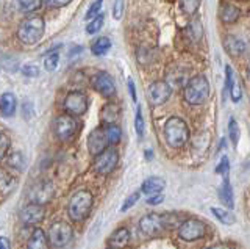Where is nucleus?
<instances>
[{"mask_svg": "<svg viewBox=\"0 0 250 249\" xmlns=\"http://www.w3.org/2000/svg\"><path fill=\"white\" fill-rule=\"evenodd\" d=\"M178 224L182 223L178 221L177 213H148L139 221V229L146 235L153 237L164 230H170L174 227L178 229Z\"/></svg>", "mask_w": 250, "mask_h": 249, "instance_id": "f257e3e1", "label": "nucleus"}, {"mask_svg": "<svg viewBox=\"0 0 250 249\" xmlns=\"http://www.w3.org/2000/svg\"><path fill=\"white\" fill-rule=\"evenodd\" d=\"M45 30V22L41 16L38 14H31V16L25 18L18 28V38L22 44L33 45L42 38Z\"/></svg>", "mask_w": 250, "mask_h": 249, "instance_id": "f03ea898", "label": "nucleus"}, {"mask_svg": "<svg viewBox=\"0 0 250 249\" xmlns=\"http://www.w3.org/2000/svg\"><path fill=\"white\" fill-rule=\"evenodd\" d=\"M164 138H166V143L174 149L185 146L188 139H189L188 124L178 116L167 119L166 124H164Z\"/></svg>", "mask_w": 250, "mask_h": 249, "instance_id": "7ed1b4c3", "label": "nucleus"}, {"mask_svg": "<svg viewBox=\"0 0 250 249\" xmlns=\"http://www.w3.org/2000/svg\"><path fill=\"white\" fill-rule=\"evenodd\" d=\"M92 194L91 191H86V190H80L77 191L72 198L69 201V205H67V215L72 221L75 223H82L84 221L88 215L91 213V208H92Z\"/></svg>", "mask_w": 250, "mask_h": 249, "instance_id": "20e7f679", "label": "nucleus"}, {"mask_svg": "<svg viewBox=\"0 0 250 249\" xmlns=\"http://www.w3.org/2000/svg\"><path fill=\"white\" fill-rule=\"evenodd\" d=\"M185 100L191 105H202L209 97V83L205 75H195L185 87Z\"/></svg>", "mask_w": 250, "mask_h": 249, "instance_id": "39448f33", "label": "nucleus"}, {"mask_svg": "<svg viewBox=\"0 0 250 249\" xmlns=\"http://www.w3.org/2000/svg\"><path fill=\"white\" fill-rule=\"evenodd\" d=\"M47 237H49V241L50 245L55 246V248H62L66 246L70 240L74 237V229L72 226L66 221H55L50 227H49V233H47Z\"/></svg>", "mask_w": 250, "mask_h": 249, "instance_id": "423d86ee", "label": "nucleus"}, {"mask_svg": "<svg viewBox=\"0 0 250 249\" xmlns=\"http://www.w3.org/2000/svg\"><path fill=\"white\" fill-rule=\"evenodd\" d=\"M117 161H119V154H117L116 147H108L102 154L96 155V158H94V171L102 176L109 174L117 166Z\"/></svg>", "mask_w": 250, "mask_h": 249, "instance_id": "0eeeda50", "label": "nucleus"}, {"mask_svg": "<svg viewBox=\"0 0 250 249\" xmlns=\"http://www.w3.org/2000/svg\"><path fill=\"white\" fill-rule=\"evenodd\" d=\"M177 233L185 241H195L207 235V226L199 220H185L178 226Z\"/></svg>", "mask_w": 250, "mask_h": 249, "instance_id": "6e6552de", "label": "nucleus"}, {"mask_svg": "<svg viewBox=\"0 0 250 249\" xmlns=\"http://www.w3.org/2000/svg\"><path fill=\"white\" fill-rule=\"evenodd\" d=\"M77 129H78V124L74 116H70V114H61L53 122L55 135H57V138L61 139V141H67V139L72 138L75 135Z\"/></svg>", "mask_w": 250, "mask_h": 249, "instance_id": "1a4fd4ad", "label": "nucleus"}, {"mask_svg": "<svg viewBox=\"0 0 250 249\" xmlns=\"http://www.w3.org/2000/svg\"><path fill=\"white\" fill-rule=\"evenodd\" d=\"M64 110L70 116H82L88 110V97L80 91H70L64 99Z\"/></svg>", "mask_w": 250, "mask_h": 249, "instance_id": "9d476101", "label": "nucleus"}, {"mask_svg": "<svg viewBox=\"0 0 250 249\" xmlns=\"http://www.w3.org/2000/svg\"><path fill=\"white\" fill-rule=\"evenodd\" d=\"M170 92H172V88L167 82H153L147 90L148 102L155 107L163 105L170 97Z\"/></svg>", "mask_w": 250, "mask_h": 249, "instance_id": "9b49d317", "label": "nucleus"}, {"mask_svg": "<svg viewBox=\"0 0 250 249\" xmlns=\"http://www.w3.org/2000/svg\"><path fill=\"white\" fill-rule=\"evenodd\" d=\"M52 196H53V186L50 182H36L28 193L30 201L41 205L47 204L52 199Z\"/></svg>", "mask_w": 250, "mask_h": 249, "instance_id": "f8f14e48", "label": "nucleus"}, {"mask_svg": "<svg viewBox=\"0 0 250 249\" xmlns=\"http://www.w3.org/2000/svg\"><path fill=\"white\" fill-rule=\"evenodd\" d=\"M45 216V208L41 204H35V202H30L28 205H25L19 213V218L23 224H38L44 220Z\"/></svg>", "mask_w": 250, "mask_h": 249, "instance_id": "ddd939ff", "label": "nucleus"}, {"mask_svg": "<svg viewBox=\"0 0 250 249\" xmlns=\"http://www.w3.org/2000/svg\"><path fill=\"white\" fill-rule=\"evenodd\" d=\"M108 138H106V134H105V129H96L92 130L89 136H88V149L91 152V155H99L102 154L105 149H108Z\"/></svg>", "mask_w": 250, "mask_h": 249, "instance_id": "4468645a", "label": "nucleus"}, {"mask_svg": "<svg viewBox=\"0 0 250 249\" xmlns=\"http://www.w3.org/2000/svg\"><path fill=\"white\" fill-rule=\"evenodd\" d=\"M92 87L104 97H113L116 94V87L113 79L106 72H97L92 79Z\"/></svg>", "mask_w": 250, "mask_h": 249, "instance_id": "2eb2a0df", "label": "nucleus"}, {"mask_svg": "<svg viewBox=\"0 0 250 249\" xmlns=\"http://www.w3.org/2000/svg\"><path fill=\"white\" fill-rule=\"evenodd\" d=\"M130 230L127 227H119L108 238V246L111 249H124L130 243Z\"/></svg>", "mask_w": 250, "mask_h": 249, "instance_id": "dca6fc26", "label": "nucleus"}, {"mask_svg": "<svg viewBox=\"0 0 250 249\" xmlns=\"http://www.w3.org/2000/svg\"><path fill=\"white\" fill-rule=\"evenodd\" d=\"M239 16H241V10L233 3H222L219 6V19L224 24H233V22H236L239 19Z\"/></svg>", "mask_w": 250, "mask_h": 249, "instance_id": "f3484780", "label": "nucleus"}, {"mask_svg": "<svg viewBox=\"0 0 250 249\" xmlns=\"http://www.w3.org/2000/svg\"><path fill=\"white\" fill-rule=\"evenodd\" d=\"M49 237L42 229H35L27 241V249H49Z\"/></svg>", "mask_w": 250, "mask_h": 249, "instance_id": "a211bd4d", "label": "nucleus"}, {"mask_svg": "<svg viewBox=\"0 0 250 249\" xmlns=\"http://www.w3.org/2000/svg\"><path fill=\"white\" fill-rule=\"evenodd\" d=\"M164 186H166V182H164V179L158 177V176H153V177H148L143 182V186H141V191L144 194H148V196H152V194H160Z\"/></svg>", "mask_w": 250, "mask_h": 249, "instance_id": "6ab92c4d", "label": "nucleus"}, {"mask_svg": "<svg viewBox=\"0 0 250 249\" xmlns=\"http://www.w3.org/2000/svg\"><path fill=\"white\" fill-rule=\"evenodd\" d=\"M16 105H18V100L13 92H3L0 97V112L5 118H11L16 113Z\"/></svg>", "mask_w": 250, "mask_h": 249, "instance_id": "aec40b11", "label": "nucleus"}, {"mask_svg": "<svg viewBox=\"0 0 250 249\" xmlns=\"http://www.w3.org/2000/svg\"><path fill=\"white\" fill-rule=\"evenodd\" d=\"M219 198H221V201L227 205V208H230V210L233 208V205H234V201H233V188H231V185H230L229 176L224 179L222 185L219 186Z\"/></svg>", "mask_w": 250, "mask_h": 249, "instance_id": "412c9836", "label": "nucleus"}, {"mask_svg": "<svg viewBox=\"0 0 250 249\" xmlns=\"http://www.w3.org/2000/svg\"><path fill=\"white\" fill-rule=\"evenodd\" d=\"M16 186V179L5 171L3 168H0V193L2 194H8L14 190Z\"/></svg>", "mask_w": 250, "mask_h": 249, "instance_id": "4be33fe9", "label": "nucleus"}, {"mask_svg": "<svg viewBox=\"0 0 250 249\" xmlns=\"http://www.w3.org/2000/svg\"><path fill=\"white\" fill-rule=\"evenodd\" d=\"M224 44H225V49L229 50L231 55H239V53H242L246 49V44L236 36H227Z\"/></svg>", "mask_w": 250, "mask_h": 249, "instance_id": "5701e85b", "label": "nucleus"}, {"mask_svg": "<svg viewBox=\"0 0 250 249\" xmlns=\"http://www.w3.org/2000/svg\"><path fill=\"white\" fill-rule=\"evenodd\" d=\"M109 49H111V41H109L106 36H100L91 44V52L94 53V55H97V57L99 55H105Z\"/></svg>", "mask_w": 250, "mask_h": 249, "instance_id": "b1692460", "label": "nucleus"}, {"mask_svg": "<svg viewBox=\"0 0 250 249\" xmlns=\"http://www.w3.org/2000/svg\"><path fill=\"white\" fill-rule=\"evenodd\" d=\"M211 213H213L219 221L224 224H233L236 221V218L231 213L230 208H219V207H211Z\"/></svg>", "mask_w": 250, "mask_h": 249, "instance_id": "393cba45", "label": "nucleus"}, {"mask_svg": "<svg viewBox=\"0 0 250 249\" xmlns=\"http://www.w3.org/2000/svg\"><path fill=\"white\" fill-rule=\"evenodd\" d=\"M202 0H178L180 10L185 14V16H192V14L197 13V10L200 8Z\"/></svg>", "mask_w": 250, "mask_h": 249, "instance_id": "a878e982", "label": "nucleus"}, {"mask_svg": "<svg viewBox=\"0 0 250 249\" xmlns=\"http://www.w3.org/2000/svg\"><path fill=\"white\" fill-rule=\"evenodd\" d=\"M6 163H8V166L13 168L14 171H22L23 166H25V158H23L22 152L14 151V152H11L10 155H8Z\"/></svg>", "mask_w": 250, "mask_h": 249, "instance_id": "bb28decb", "label": "nucleus"}, {"mask_svg": "<svg viewBox=\"0 0 250 249\" xmlns=\"http://www.w3.org/2000/svg\"><path fill=\"white\" fill-rule=\"evenodd\" d=\"M14 5L22 13H33L41 6V0H14Z\"/></svg>", "mask_w": 250, "mask_h": 249, "instance_id": "cd10ccee", "label": "nucleus"}, {"mask_svg": "<svg viewBox=\"0 0 250 249\" xmlns=\"http://www.w3.org/2000/svg\"><path fill=\"white\" fill-rule=\"evenodd\" d=\"M104 129H105V134H106L109 144H117L121 141L122 130H121L119 126H116V124H108V126H105Z\"/></svg>", "mask_w": 250, "mask_h": 249, "instance_id": "c85d7f7f", "label": "nucleus"}, {"mask_svg": "<svg viewBox=\"0 0 250 249\" xmlns=\"http://www.w3.org/2000/svg\"><path fill=\"white\" fill-rule=\"evenodd\" d=\"M116 118H117V107L113 105V104H108L104 107V110H102V119L106 124H114L116 122Z\"/></svg>", "mask_w": 250, "mask_h": 249, "instance_id": "c756f323", "label": "nucleus"}, {"mask_svg": "<svg viewBox=\"0 0 250 249\" xmlns=\"http://www.w3.org/2000/svg\"><path fill=\"white\" fill-rule=\"evenodd\" d=\"M58 61H60V55H58V52L57 50H52L49 52L45 55L44 58V68H45V71H55V69L58 68Z\"/></svg>", "mask_w": 250, "mask_h": 249, "instance_id": "7c9ffc66", "label": "nucleus"}, {"mask_svg": "<svg viewBox=\"0 0 250 249\" xmlns=\"http://www.w3.org/2000/svg\"><path fill=\"white\" fill-rule=\"evenodd\" d=\"M104 22H105V16L100 13L97 18H94L92 21H89L88 27H86V33H88V35H94V33H97L99 30H100L102 27H104Z\"/></svg>", "mask_w": 250, "mask_h": 249, "instance_id": "2f4dec72", "label": "nucleus"}, {"mask_svg": "<svg viewBox=\"0 0 250 249\" xmlns=\"http://www.w3.org/2000/svg\"><path fill=\"white\" fill-rule=\"evenodd\" d=\"M2 69H6L8 72H16L19 69V61H18V58L3 55L2 57Z\"/></svg>", "mask_w": 250, "mask_h": 249, "instance_id": "473e14b6", "label": "nucleus"}, {"mask_svg": "<svg viewBox=\"0 0 250 249\" xmlns=\"http://www.w3.org/2000/svg\"><path fill=\"white\" fill-rule=\"evenodd\" d=\"M102 3H104V0H96V2H92L91 6L86 11V16L84 19L86 21H92L94 18H97L100 14V10H102Z\"/></svg>", "mask_w": 250, "mask_h": 249, "instance_id": "72a5a7b5", "label": "nucleus"}, {"mask_svg": "<svg viewBox=\"0 0 250 249\" xmlns=\"http://www.w3.org/2000/svg\"><path fill=\"white\" fill-rule=\"evenodd\" d=\"M10 146H11V139L6 134L0 132V160H3L6 157L8 151H10Z\"/></svg>", "mask_w": 250, "mask_h": 249, "instance_id": "f704fd0d", "label": "nucleus"}, {"mask_svg": "<svg viewBox=\"0 0 250 249\" xmlns=\"http://www.w3.org/2000/svg\"><path fill=\"white\" fill-rule=\"evenodd\" d=\"M229 138L233 146L238 144V139H239V127H238V122L234 121L233 118L229 122Z\"/></svg>", "mask_w": 250, "mask_h": 249, "instance_id": "c9c22d12", "label": "nucleus"}, {"mask_svg": "<svg viewBox=\"0 0 250 249\" xmlns=\"http://www.w3.org/2000/svg\"><path fill=\"white\" fill-rule=\"evenodd\" d=\"M135 129H136V134L139 138L144 136V118H143V113H141V108L136 110V118H135Z\"/></svg>", "mask_w": 250, "mask_h": 249, "instance_id": "e433bc0d", "label": "nucleus"}, {"mask_svg": "<svg viewBox=\"0 0 250 249\" xmlns=\"http://www.w3.org/2000/svg\"><path fill=\"white\" fill-rule=\"evenodd\" d=\"M139 196H141V191H135V193H133V194H130V196L127 198V199H125L124 201V204H122V212H127V210L128 208H131L133 205H135L136 204V202H138V199H139Z\"/></svg>", "mask_w": 250, "mask_h": 249, "instance_id": "4c0bfd02", "label": "nucleus"}, {"mask_svg": "<svg viewBox=\"0 0 250 249\" xmlns=\"http://www.w3.org/2000/svg\"><path fill=\"white\" fill-rule=\"evenodd\" d=\"M229 169H230V161H229V157H222L221 163L216 166V174H222L224 177L229 176Z\"/></svg>", "mask_w": 250, "mask_h": 249, "instance_id": "58836bf2", "label": "nucleus"}, {"mask_svg": "<svg viewBox=\"0 0 250 249\" xmlns=\"http://www.w3.org/2000/svg\"><path fill=\"white\" fill-rule=\"evenodd\" d=\"M233 85H234V79H233V69H231V66L227 65V66H225V90L230 92V90L233 88Z\"/></svg>", "mask_w": 250, "mask_h": 249, "instance_id": "ea45409f", "label": "nucleus"}, {"mask_svg": "<svg viewBox=\"0 0 250 249\" xmlns=\"http://www.w3.org/2000/svg\"><path fill=\"white\" fill-rule=\"evenodd\" d=\"M21 71H22V74L25 75V77H30V79H33V77H38V74H39V69L35 65H25V66H22Z\"/></svg>", "mask_w": 250, "mask_h": 249, "instance_id": "a19ab883", "label": "nucleus"}, {"mask_svg": "<svg viewBox=\"0 0 250 249\" xmlns=\"http://www.w3.org/2000/svg\"><path fill=\"white\" fill-rule=\"evenodd\" d=\"M72 0H45V3L52 6V8H62V6L69 5Z\"/></svg>", "mask_w": 250, "mask_h": 249, "instance_id": "79ce46f5", "label": "nucleus"}, {"mask_svg": "<svg viewBox=\"0 0 250 249\" xmlns=\"http://www.w3.org/2000/svg\"><path fill=\"white\" fill-rule=\"evenodd\" d=\"M122 8H124L122 0H116V2H114V8H113V16H114V19H121V16H122Z\"/></svg>", "mask_w": 250, "mask_h": 249, "instance_id": "37998d69", "label": "nucleus"}, {"mask_svg": "<svg viewBox=\"0 0 250 249\" xmlns=\"http://www.w3.org/2000/svg\"><path fill=\"white\" fill-rule=\"evenodd\" d=\"M230 96H231L233 102H239V99H241V88L238 87V85H233V88L230 90Z\"/></svg>", "mask_w": 250, "mask_h": 249, "instance_id": "c03bdc74", "label": "nucleus"}, {"mask_svg": "<svg viewBox=\"0 0 250 249\" xmlns=\"http://www.w3.org/2000/svg\"><path fill=\"white\" fill-rule=\"evenodd\" d=\"M163 201H164V198L161 196V193L160 194H152V196L147 199V204L148 205H158V204H161Z\"/></svg>", "mask_w": 250, "mask_h": 249, "instance_id": "a18cd8bd", "label": "nucleus"}, {"mask_svg": "<svg viewBox=\"0 0 250 249\" xmlns=\"http://www.w3.org/2000/svg\"><path fill=\"white\" fill-rule=\"evenodd\" d=\"M0 249H11V243L6 237H0Z\"/></svg>", "mask_w": 250, "mask_h": 249, "instance_id": "49530a36", "label": "nucleus"}, {"mask_svg": "<svg viewBox=\"0 0 250 249\" xmlns=\"http://www.w3.org/2000/svg\"><path fill=\"white\" fill-rule=\"evenodd\" d=\"M128 88H130V94H131V99L136 102V90H135V83H133L131 79H128Z\"/></svg>", "mask_w": 250, "mask_h": 249, "instance_id": "de8ad7c7", "label": "nucleus"}, {"mask_svg": "<svg viewBox=\"0 0 250 249\" xmlns=\"http://www.w3.org/2000/svg\"><path fill=\"white\" fill-rule=\"evenodd\" d=\"M205 249H231V246L229 243H217V245H213V246H208Z\"/></svg>", "mask_w": 250, "mask_h": 249, "instance_id": "09e8293b", "label": "nucleus"}, {"mask_svg": "<svg viewBox=\"0 0 250 249\" xmlns=\"http://www.w3.org/2000/svg\"><path fill=\"white\" fill-rule=\"evenodd\" d=\"M152 157H153V152L152 151H146V158L147 160H152Z\"/></svg>", "mask_w": 250, "mask_h": 249, "instance_id": "8fccbe9b", "label": "nucleus"}, {"mask_svg": "<svg viewBox=\"0 0 250 249\" xmlns=\"http://www.w3.org/2000/svg\"><path fill=\"white\" fill-rule=\"evenodd\" d=\"M2 57L3 55H0V69H2Z\"/></svg>", "mask_w": 250, "mask_h": 249, "instance_id": "3c124183", "label": "nucleus"}, {"mask_svg": "<svg viewBox=\"0 0 250 249\" xmlns=\"http://www.w3.org/2000/svg\"><path fill=\"white\" fill-rule=\"evenodd\" d=\"M249 79H250V71H249Z\"/></svg>", "mask_w": 250, "mask_h": 249, "instance_id": "603ef678", "label": "nucleus"}, {"mask_svg": "<svg viewBox=\"0 0 250 249\" xmlns=\"http://www.w3.org/2000/svg\"><path fill=\"white\" fill-rule=\"evenodd\" d=\"M106 249H111V248H106Z\"/></svg>", "mask_w": 250, "mask_h": 249, "instance_id": "864d4df0", "label": "nucleus"}]
</instances>
